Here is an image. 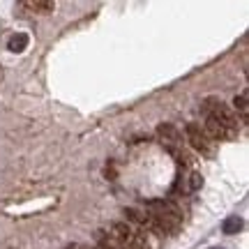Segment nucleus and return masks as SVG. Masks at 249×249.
I'll use <instances>...</instances> for the list:
<instances>
[{"label": "nucleus", "mask_w": 249, "mask_h": 249, "mask_svg": "<svg viewBox=\"0 0 249 249\" xmlns=\"http://www.w3.org/2000/svg\"><path fill=\"white\" fill-rule=\"evenodd\" d=\"M148 213L155 217V222L160 224V229L164 233H173L182 226V213H180L178 205H173L171 201H150Z\"/></svg>", "instance_id": "obj_1"}, {"label": "nucleus", "mask_w": 249, "mask_h": 249, "mask_svg": "<svg viewBox=\"0 0 249 249\" xmlns=\"http://www.w3.org/2000/svg\"><path fill=\"white\" fill-rule=\"evenodd\" d=\"M203 111H205V116L208 118H214V120H217V123H222L226 129H231V132L238 134V127H240L238 116H235L233 111H229L222 102H217V99H208V102L203 104Z\"/></svg>", "instance_id": "obj_2"}, {"label": "nucleus", "mask_w": 249, "mask_h": 249, "mask_svg": "<svg viewBox=\"0 0 249 249\" xmlns=\"http://www.w3.org/2000/svg\"><path fill=\"white\" fill-rule=\"evenodd\" d=\"M185 134H187V141H189V145H192L194 150L201 152L203 157H213V155H214V141L203 132V127H201V124L189 123L185 127Z\"/></svg>", "instance_id": "obj_3"}, {"label": "nucleus", "mask_w": 249, "mask_h": 249, "mask_svg": "<svg viewBox=\"0 0 249 249\" xmlns=\"http://www.w3.org/2000/svg\"><path fill=\"white\" fill-rule=\"evenodd\" d=\"M157 139L160 143L166 148V150H173V148H182V134L173 127V124L164 123L157 127Z\"/></svg>", "instance_id": "obj_4"}, {"label": "nucleus", "mask_w": 249, "mask_h": 249, "mask_svg": "<svg viewBox=\"0 0 249 249\" xmlns=\"http://www.w3.org/2000/svg\"><path fill=\"white\" fill-rule=\"evenodd\" d=\"M203 132L213 139V141H229V139H233L235 136V132H231V129H226L222 123H217L214 118H208L205 116V127Z\"/></svg>", "instance_id": "obj_5"}, {"label": "nucleus", "mask_w": 249, "mask_h": 249, "mask_svg": "<svg viewBox=\"0 0 249 249\" xmlns=\"http://www.w3.org/2000/svg\"><path fill=\"white\" fill-rule=\"evenodd\" d=\"M108 235H111L113 240H118L120 245H124V247H127V242L134 238V231H132V226H129V224L113 222V224H111V229H108Z\"/></svg>", "instance_id": "obj_6"}, {"label": "nucleus", "mask_w": 249, "mask_h": 249, "mask_svg": "<svg viewBox=\"0 0 249 249\" xmlns=\"http://www.w3.org/2000/svg\"><path fill=\"white\" fill-rule=\"evenodd\" d=\"M21 7L33 9L37 14H49L55 9V2L53 0H28V2H21Z\"/></svg>", "instance_id": "obj_7"}, {"label": "nucleus", "mask_w": 249, "mask_h": 249, "mask_svg": "<svg viewBox=\"0 0 249 249\" xmlns=\"http://www.w3.org/2000/svg\"><path fill=\"white\" fill-rule=\"evenodd\" d=\"M28 42H30V37H28L26 33H17V35H12L7 39V49L12 53H21V51L28 49Z\"/></svg>", "instance_id": "obj_8"}, {"label": "nucleus", "mask_w": 249, "mask_h": 249, "mask_svg": "<svg viewBox=\"0 0 249 249\" xmlns=\"http://www.w3.org/2000/svg\"><path fill=\"white\" fill-rule=\"evenodd\" d=\"M242 226H245L242 217H238V214H231V217H226V219H224L222 231L226 233V235H235V233L242 231Z\"/></svg>", "instance_id": "obj_9"}, {"label": "nucleus", "mask_w": 249, "mask_h": 249, "mask_svg": "<svg viewBox=\"0 0 249 249\" xmlns=\"http://www.w3.org/2000/svg\"><path fill=\"white\" fill-rule=\"evenodd\" d=\"M233 107H235V111H238L240 116L247 118V113H249V99H247V92H240V95H235V99H233Z\"/></svg>", "instance_id": "obj_10"}, {"label": "nucleus", "mask_w": 249, "mask_h": 249, "mask_svg": "<svg viewBox=\"0 0 249 249\" xmlns=\"http://www.w3.org/2000/svg\"><path fill=\"white\" fill-rule=\"evenodd\" d=\"M124 249H150V245H148V240H145V235H141V233H134V238L127 242V247H124Z\"/></svg>", "instance_id": "obj_11"}, {"label": "nucleus", "mask_w": 249, "mask_h": 249, "mask_svg": "<svg viewBox=\"0 0 249 249\" xmlns=\"http://www.w3.org/2000/svg\"><path fill=\"white\" fill-rule=\"evenodd\" d=\"M173 157H176V161L178 164H185V166H189L192 164V157H189V152L185 150V148H173V150H169Z\"/></svg>", "instance_id": "obj_12"}, {"label": "nucleus", "mask_w": 249, "mask_h": 249, "mask_svg": "<svg viewBox=\"0 0 249 249\" xmlns=\"http://www.w3.org/2000/svg\"><path fill=\"white\" fill-rule=\"evenodd\" d=\"M201 187H203V176H201L198 171H194V173L189 176V189H192V192H198Z\"/></svg>", "instance_id": "obj_13"}, {"label": "nucleus", "mask_w": 249, "mask_h": 249, "mask_svg": "<svg viewBox=\"0 0 249 249\" xmlns=\"http://www.w3.org/2000/svg\"><path fill=\"white\" fill-rule=\"evenodd\" d=\"M107 178H108V180L116 178V171H113V166H107Z\"/></svg>", "instance_id": "obj_14"}, {"label": "nucleus", "mask_w": 249, "mask_h": 249, "mask_svg": "<svg viewBox=\"0 0 249 249\" xmlns=\"http://www.w3.org/2000/svg\"><path fill=\"white\" fill-rule=\"evenodd\" d=\"M76 249H86V247H79V245H76Z\"/></svg>", "instance_id": "obj_15"}, {"label": "nucleus", "mask_w": 249, "mask_h": 249, "mask_svg": "<svg viewBox=\"0 0 249 249\" xmlns=\"http://www.w3.org/2000/svg\"><path fill=\"white\" fill-rule=\"evenodd\" d=\"M97 249H104V247H97Z\"/></svg>", "instance_id": "obj_16"}]
</instances>
